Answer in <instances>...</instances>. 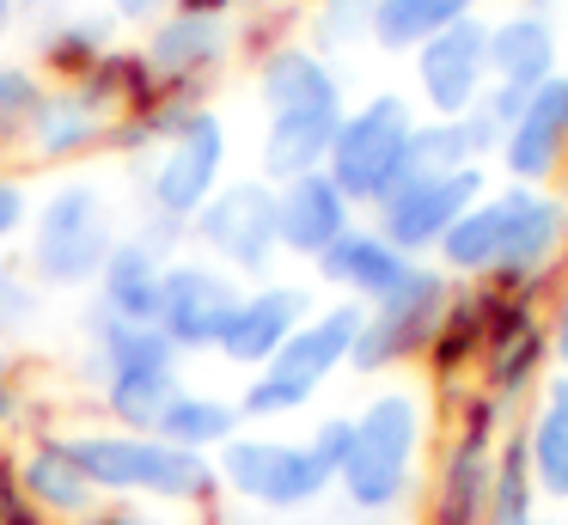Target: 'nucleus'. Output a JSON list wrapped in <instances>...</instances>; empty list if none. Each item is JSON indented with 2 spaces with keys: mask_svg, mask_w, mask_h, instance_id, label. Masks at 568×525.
Returning a JSON list of instances; mask_svg holds the SVG:
<instances>
[{
  "mask_svg": "<svg viewBox=\"0 0 568 525\" xmlns=\"http://www.w3.org/2000/svg\"><path fill=\"white\" fill-rule=\"evenodd\" d=\"M434 410L428 391L416 385H379L367 391V403L355 410V452L336 471V501L343 513L367 525H397V513H409L422 501V458L434 446Z\"/></svg>",
  "mask_w": 568,
  "mask_h": 525,
  "instance_id": "nucleus-1",
  "label": "nucleus"
},
{
  "mask_svg": "<svg viewBox=\"0 0 568 525\" xmlns=\"http://www.w3.org/2000/svg\"><path fill=\"white\" fill-rule=\"evenodd\" d=\"M68 452L99 488V501H148V507H202L221 501L214 458L184 452L160 434H123V427H68Z\"/></svg>",
  "mask_w": 568,
  "mask_h": 525,
  "instance_id": "nucleus-2",
  "label": "nucleus"
},
{
  "mask_svg": "<svg viewBox=\"0 0 568 525\" xmlns=\"http://www.w3.org/2000/svg\"><path fill=\"white\" fill-rule=\"evenodd\" d=\"M361 317H367V305H355V300L318 305V312L282 342V354H275L270 366L245 373V385H239V415H245V427H270V422H287V415L312 410L318 391L348 366Z\"/></svg>",
  "mask_w": 568,
  "mask_h": 525,
  "instance_id": "nucleus-3",
  "label": "nucleus"
},
{
  "mask_svg": "<svg viewBox=\"0 0 568 525\" xmlns=\"http://www.w3.org/2000/svg\"><path fill=\"white\" fill-rule=\"evenodd\" d=\"M116 208L104 195V183L68 178L31 208L26 226V269L38 275L43 293H80L99 281L104 256L116 251Z\"/></svg>",
  "mask_w": 568,
  "mask_h": 525,
  "instance_id": "nucleus-4",
  "label": "nucleus"
},
{
  "mask_svg": "<svg viewBox=\"0 0 568 525\" xmlns=\"http://www.w3.org/2000/svg\"><path fill=\"white\" fill-rule=\"evenodd\" d=\"M214 476H221V501H233L245 513H270V519L318 513L336 495V476L312 458L306 440L251 434V427L214 452Z\"/></svg>",
  "mask_w": 568,
  "mask_h": 525,
  "instance_id": "nucleus-5",
  "label": "nucleus"
},
{
  "mask_svg": "<svg viewBox=\"0 0 568 525\" xmlns=\"http://www.w3.org/2000/svg\"><path fill=\"white\" fill-rule=\"evenodd\" d=\"M416 98L404 92H373L361 104L343 110L331 141V183L348 195L355 208H379L397 183L409 178V141H416Z\"/></svg>",
  "mask_w": 568,
  "mask_h": 525,
  "instance_id": "nucleus-6",
  "label": "nucleus"
},
{
  "mask_svg": "<svg viewBox=\"0 0 568 525\" xmlns=\"http://www.w3.org/2000/svg\"><path fill=\"white\" fill-rule=\"evenodd\" d=\"M495 202H501V256L483 287L514 293V300H544L568 263V195L507 183V190H495Z\"/></svg>",
  "mask_w": 568,
  "mask_h": 525,
  "instance_id": "nucleus-7",
  "label": "nucleus"
},
{
  "mask_svg": "<svg viewBox=\"0 0 568 525\" xmlns=\"http://www.w3.org/2000/svg\"><path fill=\"white\" fill-rule=\"evenodd\" d=\"M221 183H226V122H221V110H209V104H202L165 147H153L148 159H135L141 214L178 220V226H190Z\"/></svg>",
  "mask_w": 568,
  "mask_h": 525,
  "instance_id": "nucleus-8",
  "label": "nucleus"
},
{
  "mask_svg": "<svg viewBox=\"0 0 568 525\" xmlns=\"http://www.w3.org/2000/svg\"><path fill=\"white\" fill-rule=\"evenodd\" d=\"M446 300H453V281H446L434 263H416L404 287L385 293L379 305H367L361 336H355V349H348V373L355 378H385V373H404V366H422L434 330H440Z\"/></svg>",
  "mask_w": 568,
  "mask_h": 525,
  "instance_id": "nucleus-9",
  "label": "nucleus"
},
{
  "mask_svg": "<svg viewBox=\"0 0 568 525\" xmlns=\"http://www.w3.org/2000/svg\"><path fill=\"white\" fill-rule=\"evenodd\" d=\"M190 244L196 256L221 263L226 275L270 281L275 256H282V232H275V183L270 178H226L221 190L202 202L190 220Z\"/></svg>",
  "mask_w": 568,
  "mask_h": 525,
  "instance_id": "nucleus-10",
  "label": "nucleus"
},
{
  "mask_svg": "<svg viewBox=\"0 0 568 525\" xmlns=\"http://www.w3.org/2000/svg\"><path fill=\"white\" fill-rule=\"evenodd\" d=\"M544 373H550L544 305L495 293V317H489V336H483V354H477V391H489L507 415H519L544 391Z\"/></svg>",
  "mask_w": 568,
  "mask_h": 525,
  "instance_id": "nucleus-11",
  "label": "nucleus"
},
{
  "mask_svg": "<svg viewBox=\"0 0 568 525\" xmlns=\"http://www.w3.org/2000/svg\"><path fill=\"white\" fill-rule=\"evenodd\" d=\"M483 195H489V171H483V165L434 171V178H404L379 208H373V226H379L404 256L428 263L434 244L446 239V226H453L465 208H477Z\"/></svg>",
  "mask_w": 568,
  "mask_h": 525,
  "instance_id": "nucleus-12",
  "label": "nucleus"
},
{
  "mask_svg": "<svg viewBox=\"0 0 568 525\" xmlns=\"http://www.w3.org/2000/svg\"><path fill=\"white\" fill-rule=\"evenodd\" d=\"M409 73H416V104L428 117H470L489 92V19L470 12L446 24L409 55Z\"/></svg>",
  "mask_w": 568,
  "mask_h": 525,
  "instance_id": "nucleus-13",
  "label": "nucleus"
},
{
  "mask_svg": "<svg viewBox=\"0 0 568 525\" xmlns=\"http://www.w3.org/2000/svg\"><path fill=\"white\" fill-rule=\"evenodd\" d=\"M239 275H226L209 256H172L165 263V293H160V330L172 336V349L184 354H214L226 336V317L239 305Z\"/></svg>",
  "mask_w": 568,
  "mask_h": 525,
  "instance_id": "nucleus-14",
  "label": "nucleus"
},
{
  "mask_svg": "<svg viewBox=\"0 0 568 525\" xmlns=\"http://www.w3.org/2000/svg\"><path fill=\"white\" fill-rule=\"evenodd\" d=\"M233 49H239L233 19L190 12V7H172L165 19L148 24V37H141V55H148L153 80H160L165 92H196V98H209L214 73L226 68Z\"/></svg>",
  "mask_w": 568,
  "mask_h": 525,
  "instance_id": "nucleus-15",
  "label": "nucleus"
},
{
  "mask_svg": "<svg viewBox=\"0 0 568 525\" xmlns=\"http://www.w3.org/2000/svg\"><path fill=\"white\" fill-rule=\"evenodd\" d=\"M312 312H318L312 287H300V281H257V287L239 293L233 317H226V336L214 354H221L226 366H239V373H257V366H270L275 354H282V342L294 336Z\"/></svg>",
  "mask_w": 568,
  "mask_h": 525,
  "instance_id": "nucleus-16",
  "label": "nucleus"
},
{
  "mask_svg": "<svg viewBox=\"0 0 568 525\" xmlns=\"http://www.w3.org/2000/svg\"><path fill=\"white\" fill-rule=\"evenodd\" d=\"M489 317H495V287H483V281H453V300H446L440 312V330H434L428 354H422V366H428V397L434 410L453 397H465L470 385H477V354H483V336H489Z\"/></svg>",
  "mask_w": 568,
  "mask_h": 525,
  "instance_id": "nucleus-17",
  "label": "nucleus"
},
{
  "mask_svg": "<svg viewBox=\"0 0 568 525\" xmlns=\"http://www.w3.org/2000/svg\"><path fill=\"white\" fill-rule=\"evenodd\" d=\"M111 122H116V104L99 98L87 80L50 85L43 104H38V117H31V129H26V153L38 159V165H74V159L104 153Z\"/></svg>",
  "mask_w": 568,
  "mask_h": 525,
  "instance_id": "nucleus-18",
  "label": "nucleus"
},
{
  "mask_svg": "<svg viewBox=\"0 0 568 525\" xmlns=\"http://www.w3.org/2000/svg\"><path fill=\"white\" fill-rule=\"evenodd\" d=\"M495 446L465 434H440L434 464L422 476V525H489Z\"/></svg>",
  "mask_w": 568,
  "mask_h": 525,
  "instance_id": "nucleus-19",
  "label": "nucleus"
},
{
  "mask_svg": "<svg viewBox=\"0 0 568 525\" xmlns=\"http://www.w3.org/2000/svg\"><path fill=\"white\" fill-rule=\"evenodd\" d=\"M495 159H501L507 183L550 190V178L568 165V73H550V80L531 92V104L519 110V122L501 134Z\"/></svg>",
  "mask_w": 568,
  "mask_h": 525,
  "instance_id": "nucleus-20",
  "label": "nucleus"
},
{
  "mask_svg": "<svg viewBox=\"0 0 568 525\" xmlns=\"http://www.w3.org/2000/svg\"><path fill=\"white\" fill-rule=\"evenodd\" d=\"M318 281L336 293V300H355V305H379L385 293H397L409 281V269H416V256H404L392 239H385L379 226H348L343 239L331 244V251L318 256Z\"/></svg>",
  "mask_w": 568,
  "mask_h": 525,
  "instance_id": "nucleus-21",
  "label": "nucleus"
},
{
  "mask_svg": "<svg viewBox=\"0 0 568 525\" xmlns=\"http://www.w3.org/2000/svg\"><path fill=\"white\" fill-rule=\"evenodd\" d=\"M348 226H355V202L331 183V171H306V178H294V183H275V232H282V256L318 263Z\"/></svg>",
  "mask_w": 568,
  "mask_h": 525,
  "instance_id": "nucleus-22",
  "label": "nucleus"
},
{
  "mask_svg": "<svg viewBox=\"0 0 568 525\" xmlns=\"http://www.w3.org/2000/svg\"><path fill=\"white\" fill-rule=\"evenodd\" d=\"M80 330H87L80 378H87L92 391H99L104 378H123V373H184V354L172 349V336H165L160 324H123V317L87 305Z\"/></svg>",
  "mask_w": 568,
  "mask_h": 525,
  "instance_id": "nucleus-23",
  "label": "nucleus"
},
{
  "mask_svg": "<svg viewBox=\"0 0 568 525\" xmlns=\"http://www.w3.org/2000/svg\"><path fill=\"white\" fill-rule=\"evenodd\" d=\"M257 104L270 117H282V110H343V73L331 68V55L287 37L270 55H257Z\"/></svg>",
  "mask_w": 568,
  "mask_h": 525,
  "instance_id": "nucleus-24",
  "label": "nucleus"
},
{
  "mask_svg": "<svg viewBox=\"0 0 568 525\" xmlns=\"http://www.w3.org/2000/svg\"><path fill=\"white\" fill-rule=\"evenodd\" d=\"M13 464H19L26 495L38 501L55 525H80L92 507H99V488L87 483V471L74 464V452H68V440L55 434V427L50 434H31L26 452H13Z\"/></svg>",
  "mask_w": 568,
  "mask_h": 525,
  "instance_id": "nucleus-25",
  "label": "nucleus"
},
{
  "mask_svg": "<svg viewBox=\"0 0 568 525\" xmlns=\"http://www.w3.org/2000/svg\"><path fill=\"white\" fill-rule=\"evenodd\" d=\"M160 293H165V256L148 251L135 232L116 239V251L104 256L99 281H92V305L123 324H160Z\"/></svg>",
  "mask_w": 568,
  "mask_h": 525,
  "instance_id": "nucleus-26",
  "label": "nucleus"
},
{
  "mask_svg": "<svg viewBox=\"0 0 568 525\" xmlns=\"http://www.w3.org/2000/svg\"><path fill=\"white\" fill-rule=\"evenodd\" d=\"M343 110H282V117H270L263 122V141H257V178L294 183L306 171H324Z\"/></svg>",
  "mask_w": 568,
  "mask_h": 525,
  "instance_id": "nucleus-27",
  "label": "nucleus"
},
{
  "mask_svg": "<svg viewBox=\"0 0 568 525\" xmlns=\"http://www.w3.org/2000/svg\"><path fill=\"white\" fill-rule=\"evenodd\" d=\"M550 73H562V43H556V24L544 12L514 7L507 19L489 24V80L538 92Z\"/></svg>",
  "mask_w": 568,
  "mask_h": 525,
  "instance_id": "nucleus-28",
  "label": "nucleus"
},
{
  "mask_svg": "<svg viewBox=\"0 0 568 525\" xmlns=\"http://www.w3.org/2000/svg\"><path fill=\"white\" fill-rule=\"evenodd\" d=\"M526 434V458L538 476V495L568 507V373L544 378V391L531 397V415L519 422Z\"/></svg>",
  "mask_w": 568,
  "mask_h": 525,
  "instance_id": "nucleus-29",
  "label": "nucleus"
},
{
  "mask_svg": "<svg viewBox=\"0 0 568 525\" xmlns=\"http://www.w3.org/2000/svg\"><path fill=\"white\" fill-rule=\"evenodd\" d=\"M153 434L172 440V446H184V452L214 458V452H221L233 434H245V415H239V397H221V391L184 385L172 403H165V415H160V427H153Z\"/></svg>",
  "mask_w": 568,
  "mask_h": 525,
  "instance_id": "nucleus-30",
  "label": "nucleus"
},
{
  "mask_svg": "<svg viewBox=\"0 0 568 525\" xmlns=\"http://www.w3.org/2000/svg\"><path fill=\"white\" fill-rule=\"evenodd\" d=\"M495 256H501V202H495V190H489L477 208H465V214L446 226V239L434 244V269H440L446 281H489Z\"/></svg>",
  "mask_w": 568,
  "mask_h": 525,
  "instance_id": "nucleus-31",
  "label": "nucleus"
},
{
  "mask_svg": "<svg viewBox=\"0 0 568 525\" xmlns=\"http://www.w3.org/2000/svg\"><path fill=\"white\" fill-rule=\"evenodd\" d=\"M111 49H116V19L111 12H74V19H55V24L38 31V61L62 85L87 80Z\"/></svg>",
  "mask_w": 568,
  "mask_h": 525,
  "instance_id": "nucleus-32",
  "label": "nucleus"
},
{
  "mask_svg": "<svg viewBox=\"0 0 568 525\" xmlns=\"http://www.w3.org/2000/svg\"><path fill=\"white\" fill-rule=\"evenodd\" d=\"M483 0H379V12H373V49H385V55H416L428 37H440L446 24L470 19Z\"/></svg>",
  "mask_w": 568,
  "mask_h": 525,
  "instance_id": "nucleus-33",
  "label": "nucleus"
},
{
  "mask_svg": "<svg viewBox=\"0 0 568 525\" xmlns=\"http://www.w3.org/2000/svg\"><path fill=\"white\" fill-rule=\"evenodd\" d=\"M184 391V373H123V378H104L92 397H99L104 427H123V434H153L165 415V403Z\"/></svg>",
  "mask_w": 568,
  "mask_h": 525,
  "instance_id": "nucleus-34",
  "label": "nucleus"
},
{
  "mask_svg": "<svg viewBox=\"0 0 568 525\" xmlns=\"http://www.w3.org/2000/svg\"><path fill=\"white\" fill-rule=\"evenodd\" d=\"M544 507L538 495V476H531V458H526V434L507 427L501 446H495V476H489V525H519Z\"/></svg>",
  "mask_w": 568,
  "mask_h": 525,
  "instance_id": "nucleus-35",
  "label": "nucleus"
},
{
  "mask_svg": "<svg viewBox=\"0 0 568 525\" xmlns=\"http://www.w3.org/2000/svg\"><path fill=\"white\" fill-rule=\"evenodd\" d=\"M87 85H92L99 98H111V104H116V117H129V110H148L153 98L165 92V85L153 80V68H148V55H141V43H135V49H123V43H116L111 55H104L99 68L87 73Z\"/></svg>",
  "mask_w": 568,
  "mask_h": 525,
  "instance_id": "nucleus-36",
  "label": "nucleus"
},
{
  "mask_svg": "<svg viewBox=\"0 0 568 525\" xmlns=\"http://www.w3.org/2000/svg\"><path fill=\"white\" fill-rule=\"evenodd\" d=\"M43 300H50V293L38 287V275L26 269V256L0 251V342H13V336H26V330H38Z\"/></svg>",
  "mask_w": 568,
  "mask_h": 525,
  "instance_id": "nucleus-37",
  "label": "nucleus"
},
{
  "mask_svg": "<svg viewBox=\"0 0 568 525\" xmlns=\"http://www.w3.org/2000/svg\"><path fill=\"white\" fill-rule=\"evenodd\" d=\"M373 12H379V0H312V37L306 43L318 49V55H336V49L367 43Z\"/></svg>",
  "mask_w": 568,
  "mask_h": 525,
  "instance_id": "nucleus-38",
  "label": "nucleus"
},
{
  "mask_svg": "<svg viewBox=\"0 0 568 525\" xmlns=\"http://www.w3.org/2000/svg\"><path fill=\"white\" fill-rule=\"evenodd\" d=\"M43 92H50V85L31 68L0 61V147H26V129H31V117H38Z\"/></svg>",
  "mask_w": 568,
  "mask_h": 525,
  "instance_id": "nucleus-39",
  "label": "nucleus"
},
{
  "mask_svg": "<svg viewBox=\"0 0 568 525\" xmlns=\"http://www.w3.org/2000/svg\"><path fill=\"white\" fill-rule=\"evenodd\" d=\"M306 446H312V458L336 476L348 464V452H355V415H348V410L318 415V422H312V434H306Z\"/></svg>",
  "mask_w": 568,
  "mask_h": 525,
  "instance_id": "nucleus-40",
  "label": "nucleus"
},
{
  "mask_svg": "<svg viewBox=\"0 0 568 525\" xmlns=\"http://www.w3.org/2000/svg\"><path fill=\"white\" fill-rule=\"evenodd\" d=\"M0 525H55L50 513H43L38 501L26 495V483H19V464H13V452L0 458Z\"/></svg>",
  "mask_w": 568,
  "mask_h": 525,
  "instance_id": "nucleus-41",
  "label": "nucleus"
},
{
  "mask_svg": "<svg viewBox=\"0 0 568 525\" xmlns=\"http://www.w3.org/2000/svg\"><path fill=\"white\" fill-rule=\"evenodd\" d=\"M31 190H26V178H13V171H0V251L13 239H26V226H31Z\"/></svg>",
  "mask_w": 568,
  "mask_h": 525,
  "instance_id": "nucleus-42",
  "label": "nucleus"
},
{
  "mask_svg": "<svg viewBox=\"0 0 568 525\" xmlns=\"http://www.w3.org/2000/svg\"><path fill=\"white\" fill-rule=\"evenodd\" d=\"M26 422H31V385L13 361H0V440L19 434Z\"/></svg>",
  "mask_w": 568,
  "mask_h": 525,
  "instance_id": "nucleus-43",
  "label": "nucleus"
},
{
  "mask_svg": "<svg viewBox=\"0 0 568 525\" xmlns=\"http://www.w3.org/2000/svg\"><path fill=\"white\" fill-rule=\"evenodd\" d=\"M80 525H172V519H160L148 501H99Z\"/></svg>",
  "mask_w": 568,
  "mask_h": 525,
  "instance_id": "nucleus-44",
  "label": "nucleus"
},
{
  "mask_svg": "<svg viewBox=\"0 0 568 525\" xmlns=\"http://www.w3.org/2000/svg\"><path fill=\"white\" fill-rule=\"evenodd\" d=\"M172 7L178 0H104V12H111L116 24H141V31H148L153 19H165Z\"/></svg>",
  "mask_w": 568,
  "mask_h": 525,
  "instance_id": "nucleus-45",
  "label": "nucleus"
},
{
  "mask_svg": "<svg viewBox=\"0 0 568 525\" xmlns=\"http://www.w3.org/2000/svg\"><path fill=\"white\" fill-rule=\"evenodd\" d=\"M544 324H550V366L568 373V293H556V305L544 312Z\"/></svg>",
  "mask_w": 568,
  "mask_h": 525,
  "instance_id": "nucleus-46",
  "label": "nucleus"
},
{
  "mask_svg": "<svg viewBox=\"0 0 568 525\" xmlns=\"http://www.w3.org/2000/svg\"><path fill=\"white\" fill-rule=\"evenodd\" d=\"M178 7H190V12H214V19H233L239 7H257V0H178Z\"/></svg>",
  "mask_w": 568,
  "mask_h": 525,
  "instance_id": "nucleus-47",
  "label": "nucleus"
},
{
  "mask_svg": "<svg viewBox=\"0 0 568 525\" xmlns=\"http://www.w3.org/2000/svg\"><path fill=\"white\" fill-rule=\"evenodd\" d=\"M19 12H26V0H0V37L19 24Z\"/></svg>",
  "mask_w": 568,
  "mask_h": 525,
  "instance_id": "nucleus-48",
  "label": "nucleus"
},
{
  "mask_svg": "<svg viewBox=\"0 0 568 525\" xmlns=\"http://www.w3.org/2000/svg\"><path fill=\"white\" fill-rule=\"evenodd\" d=\"M275 525H324V519H312V513H300V519H275Z\"/></svg>",
  "mask_w": 568,
  "mask_h": 525,
  "instance_id": "nucleus-49",
  "label": "nucleus"
},
{
  "mask_svg": "<svg viewBox=\"0 0 568 525\" xmlns=\"http://www.w3.org/2000/svg\"><path fill=\"white\" fill-rule=\"evenodd\" d=\"M519 525H556V519H550V513H531V519H519Z\"/></svg>",
  "mask_w": 568,
  "mask_h": 525,
  "instance_id": "nucleus-50",
  "label": "nucleus"
},
{
  "mask_svg": "<svg viewBox=\"0 0 568 525\" xmlns=\"http://www.w3.org/2000/svg\"><path fill=\"white\" fill-rule=\"evenodd\" d=\"M556 525H568V507H562V513H556Z\"/></svg>",
  "mask_w": 568,
  "mask_h": 525,
  "instance_id": "nucleus-51",
  "label": "nucleus"
},
{
  "mask_svg": "<svg viewBox=\"0 0 568 525\" xmlns=\"http://www.w3.org/2000/svg\"><path fill=\"white\" fill-rule=\"evenodd\" d=\"M0 458H7V440H0Z\"/></svg>",
  "mask_w": 568,
  "mask_h": 525,
  "instance_id": "nucleus-52",
  "label": "nucleus"
}]
</instances>
